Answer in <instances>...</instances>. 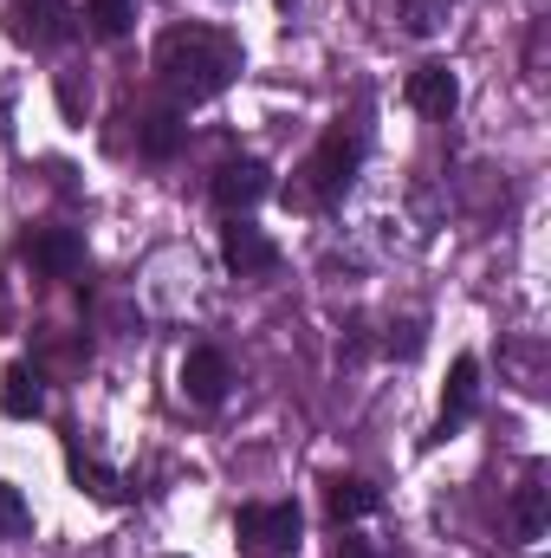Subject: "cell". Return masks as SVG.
<instances>
[{
	"label": "cell",
	"mask_w": 551,
	"mask_h": 558,
	"mask_svg": "<svg viewBox=\"0 0 551 558\" xmlns=\"http://www.w3.org/2000/svg\"><path fill=\"white\" fill-rule=\"evenodd\" d=\"M513 539H546V481H539V468L526 474V487H519V500H513Z\"/></svg>",
	"instance_id": "7c38bea8"
},
{
	"label": "cell",
	"mask_w": 551,
	"mask_h": 558,
	"mask_svg": "<svg viewBox=\"0 0 551 558\" xmlns=\"http://www.w3.org/2000/svg\"><path fill=\"white\" fill-rule=\"evenodd\" d=\"M474 403H480V364H474V357H454V371H448V397H441V435H448L454 422L474 416Z\"/></svg>",
	"instance_id": "30bf717a"
},
{
	"label": "cell",
	"mask_w": 551,
	"mask_h": 558,
	"mask_svg": "<svg viewBox=\"0 0 551 558\" xmlns=\"http://www.w3.org/2000/svg\"><path fill=\"white\" fill-rule=\"evenodd\" d=\"M409 105L421 111V118H454L461 85H454V72H448L441 59H428V65H415L409 72Z\"/></svg>",
	"instance_id": "ba28073f"
},
{
	"label": "cell",
	"mask_w": 551,
	"mask_h": 558,
	"mask_svg": "<svg viewBox=\"0 0 551 558\" xmlns=\"http://www.w3.org/2000/svg\"><path fill=\"white\" fill-rule=\"evenodd\" d=\"M298 507L292 500H260V507H241V520H234V533H241V546L247 553H292L298 546Z\"/></svg>",
	"instance_id": "3957f363"
},
{
	"label": "cell",
	"mask_w": 551,
	"mask_h": 558,
	"mask_svg": "<svg viewBox=\"0 0 551 558\" xmlns=\"http://www.w3.org/2000/svg\"><path fill=\"white\" fill-rule=\"evenodd\" d=\"M26 533H33V507H26L20 487L0 481V539H26Z\"/></svg>",
	"instance_id": "e0dca14e"
},
{
	"label": "cell",
	"mask_w": 551,
	"mask_h": 558,
	"mask_svg": "<svg viewBox=\"0 0 551 558\" xmlns=\"http://www.w3.org/2000/svg\"><path fill=\"white\" fill-rule=\"evenodd\" d=\"M228 384H234V377H228V357H221L215 344H195V351L182 357V390H188L195 403H208V410H215V403L228 397Z\"/></svg>",
	"instance_id": "9c48e42d"
},
{
	"label": "cell",
	"mask_w": 551,
	"mask_h": 558,
	"mask_svg": "<svg viewBox=\"0 0 551 558\" xmlns=\"http://www.w3.org/2000/svg\"><path fill=\"white\" fill-rule=\"evenodd\" d=\"M13 33H20L26 46H65V39L78 33V13H72L65 0H20V7H13Z\"/></svg>",
	"instance_id": "5b68a950"
},
{
	"label": "cell",
	"mask_w": 551,
	"mask_h": 558,
	"mask_svg": "<svg viewBox=\"0 0 551 558\" xmlns=\"http://www.w3.org/2000/svg\"><path fill=\"white\" fill-rule=\"evenodd\" d=\"M0 410H7L13 422H33L39 410H46V384H39L26 364H13V371L0 377Z\"/></svg>",
	"instance_id": "8fae6325"
},
{
	"label": "cell",
	"mask_w": 551,
	"mask_h": 558,
	"mask_svg": "<svg viewBox=\"0 0 551 558\" xmlns=\"http://www.w3.org/2000/svg\"><path fill=\"white\" fill-rule=\"evenodd\" d=\"M267 189H273V175H267V162H254V156H241V162H228L221 175H215V208L221 215H247V208H260L267 202Z\"/></svg>",
	"instance_id": "277c9868"
},
{
	"label": "cell",
	"mask_w": 551,
	"mask_h": 558,
	"mask_svg": "<svg viewBox=\"0 0 551 558\" xmlns=\"http://www.w3.org/2000/svg\"><path fill=\"white\" fill-rule=\"evenodd\" d=\"M351 175H357V137L351 131H325V143L305 162V195L311 202H338L351 189Z\"/></svg>",
	"instance_id": "7a4b0ae2"
},
{
	"label": "cell",
	"mask_w": 551,
	"mask_h": 558,
	"mask_svg": "<svg viewBox=\"0 0 551 558\" xmlns=\"http://www.w3.org/2000/svg\"><path fill=\"white\" fill-rule=\"evenodd\" d=\"M338 558H377L364 539H338Z\"/></svg>",
	"instance_id": "ac0fdd59"
},
{
	"label": "cell",
	"mask_w": 551,
	"mask_h": 558,
	"mask_svg": "<svg viewBox=\"0 0 551 558\" xmlns=\"http://www.w3.org/2000/svg\"><path fill=\"white\" fill-rule=\"evenodd\" d=\"M325 500H331V520H364V513H377V500H383V494H377L370 481H357V474H338Z\"/></svg>",
	"instance_id": "4fadbf2b"
},
{
	"label": "cell",
	"mask_w": 551,
	"mask_h": 558,
	"mask_svg": "<svg viewBox=\"0 0 551 558\" xmlns=\"http://www.w3.org/2000/svg\"><path fill=\"white\" fill-rule=\"evenodd\" d=\"M85 20H91L105 39H124L131 20H137V0H85Z\"/></svg>",
	"instance_id": "9a60e30c"
},
{
	"label": "cell",
	"mask_w": 551,
	"mask_h": 558,
	"mask_svg": "<svg viewBox=\"0 0 551 558\" xmlns=\"http://www.w3.org/2000/svg\"><path fill=\"white\" fill-rule=\"evenodd\" d=\"M156 72H162V85H169L175 98L201 105V98H215V92L234 85V72H241V39H228L221 26H169V33L156 39Z\"/></svg>",
	"instance_id": "6da1fadb"
},
{
	"label": "cell",
	"mask_w": 551,
	"mask_h": 558,
	"mask_svg": "<svg viewBox=\"0 0 551 558\" xmlns=\"http://www.w3.org/2000/svg\"><path fill=\"white\" fill-rule=\"evenodd\" d=\"M396 13H403L409 33H441L448 13H454V0H396Z\"/></svg>",
	"instance_id": "2e32d148"
},
{
	"label": "cell",
	"mask_w": 551,
	"mask_h": 558,
	"mask_svg": "<svg viewBox=\"0 0 551 558\" xmlns=\"http://www.w3.org/2000/svg\"><path fill=\"white\" fill-rule=\"evenodd\" d=\"M26 260L52 279H72L85 267V234H78V228H39V234L26 241Z\"/></svg>",
	"instance_id": "8992f818"
},
{
	"label": "cell",
	"mask_w": 551,
	"mask_h": 558,
	"mask_svg": "<svg viewBox=\"0 0 551 558\" xmlns=\"http://www.w3.org/2000/svg\"><path fill=\"white\" fill-rule=\"evenodd\" d=\"M137 149L149 162H169V156L182 149V118H175V111H149L143 131H137Z\"/></svg>",
	"instance_id": "5bb4252c"
},
{
	"label": "cell",
	"mask_w": 551,
	"mask_h": 558,
	"mask_svg": "<svg viewBox=\"0 0 551 558\" xmlns=\"http://www.w3.org/2000/svg\"><path fill=\"white\" fill-rule=\"evenodd\" d=\"M221 260H228L234 274H273V267H279V247L260 234V228H254V221H241V215H234V228L221 234Z\"/></svg>",
	"instance_id": "52a82bcc"
}]
</instances>
